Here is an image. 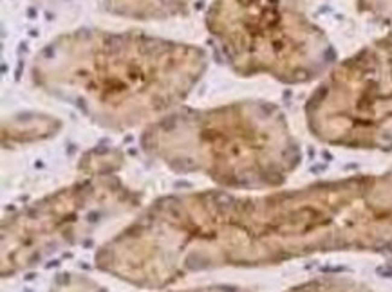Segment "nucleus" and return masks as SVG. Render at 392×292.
<instances>
[{"label":"nucleus","instance_id":"f257e3e1","mask_svg":"<svg viewBox=\"0 0 392 292\" xmlns=\"http://www.w3.org/2000/svg\"><path fill=\"white\" fill-rule=\"evenodd\" d=\"M168 47H159L154 41H125L110 40L100 52L101 60H94V72L83 70L76 74L83 81V90L98 96L101 101H110L119 96H130L134 92L145 94L150 83L159 81L161 60Z\"/></svg>","mask_w":392,"mask_h":292}]
</instances>
